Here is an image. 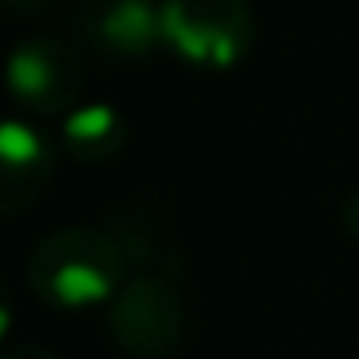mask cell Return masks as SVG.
<instances>
[{"mask_svg": "<svg viewBox=\"0 0 359 359\" xmlns=\"http://www.w3.org/2000/svg\"><path fill=\"white\" fill-rule=\"evenodd\" d=\"M27 282L55 309H93L124 290V248L101 228L50 232L27 259Z\"/></svg>", "mask_w": 359, "mask_h": 359, "instance_id": "6da1fadb", "label": "cell"}, {"mask_svg": "<svg viewBox=\"0 0 359 359\" xmlns=\"http://www.w3.org/2000/svg\"><path fill=\"white\" fill-rule=\"evenodd\" d=\"M109 328L120 348L135 355H166L186 332V302L174 282L143 274L112 297Z\"/></svg>", "mask_w": 359, "mask_h": 359, "instance_id": "7a4b0ae2", "label": "cell"}, {"mask_svg": "<svg viewBox=\"0 0 359 359\" xmlns=\"http://www.w3.org/2000/svg\"><path fill=\"white\" fill-rule=\"evenodd\" d=\"M163 32L194 62L228 66L251 39V12L243 0H166Z\"/></svg>", "mask_w": 359, "mask_h": 359, "instance_id": "3957f363", "label": "cell"}, {"mask_svg": "<svg viewBox=\"0 0 359 359\" xmlns=\"http://www.w3.org/2000/svg\"><path fill=\"white\" fill-rule=\"evenodd\" d=\"M12 89L39 112H58L78 97L81 70L74 55L55 43H32L12 58Z\"/></svg>", "mask_w": 359, "mask_h": 359, "instance_id": "277c9868", "label": "cell"}, {"mask_svg": "<svg viewBox=\"0 0 359 359\" xmlns=\"http://www.w3.org/2000/svg\"><path fill=\"white\" fill-rule=\"evenodd\" d=\"M50 170H55V151L35 128L8 120L0 132V174H4V194H0V209L20 212L43 194Z\"/></svg>", "mask_w": 359, "mask_h": 359, "instance_id": "5b68a950", "label": "cell"}, {"mask_svg": "<svg viewBox=\"0 0 359 359\" xmlns=\"http://www.w3.org/2000/svg\"><path fill=\"white\" fill-rule=\"evenodd\" d=\"M120 143H124V124L112 109L93 104V109H81L66 120V147L81 158V163H101V158L116 155Z\"/></svg>", "mask_w": 359, "mask_h": 359, "instance_id": "8992f818", "label": "cell"}, {"mask_svg": "<svg viewBox=\"0 0 359 359\" xmlns=\"http://www.w3.org/2000/svg\"><path fill=\"white\" fill-rule=\"evenodd\" d=\"M158 27H163V16H151L140 0H120L116 8L101 20V32L124 50H140Z\"/></svg>", "mask_w": 359, "mask_h": 359, "instance_id": "52a82bcc", "label": "cell"}, {"mask_svg": "<svg viewBox=\"0 0 359 359\" xmlns=\"http://www.w3.org/2000/svg\"><path fill=\"white\" fill-rule=\"evenodd\" d=\"M344 224H348V232L355 236V243H359V194H351L348 205H344Z\"/></svg>", "mask_w": 359, "mask_h": 359, "instance_id": "ba28073f", "label": "cell"}, {"mask_svg": "<svg viewBox=\"0 0 359 359\" xmlns=\"http://www.w3.org/2000/svg\"><path fill=\"white\" fill-rule=\"evenodd\" d=\"M4 359H58V355H50L47 348H39V344H32V348H12Z\"/></svg>", "mask_w": 359, "mask_h": 359, "instance_id": "9c48e42d", "label": "cell"}]
</instances>
